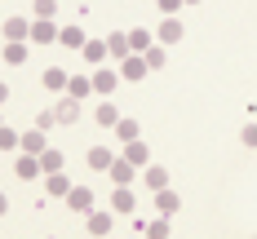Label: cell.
<instances>
[{"label":"cell","instance_id":"25","mask_svg":"<svg viewBox=\"0 0 257 239\" xmlns=\"http://www.w3.org/2000/svg\"><path fill=\"white\" fill-rule=\"evenodd\" d=\"M40 168H45V173H62V151H49V146H45V151H40Z\"/></svg>","mask_w":257,"mask_h":239},{"label":"cell","instance_id":"37","mask_svg":"<svg viewBox=\"0 0 257 239\" xmlns=\"http://www.w3.org/2000/svg\"><path fill=\"white\" fill-rule=\"evenodd\" d=\"M186 5H200V0H186Z\"/></svg>","mask_w":257,"mask_h":239},{"label":"cell","instance_id":"16","mask_svg":"<svg viewBox=\"0 0 257 239\" xmlns=\"http://www.w3.org/2000/svg\"><path fill=\"white\" fill-rule=\"evenodd\" d=\"M155 208H160V217H173L178 212V195L164 186V190H155Z\"/></svg>","mask_w":257,"mask_h":239},{"label":"cell","instance_id":"30","mask_svg":"<svg viewBox=\"0 0 257 239\" xmlns=\"http://www.w3.org/2000/svg\"><path fill=\"white\" fill-rule=\"evenodd\" d=\"M142 58H147V67H151V71H155V67H164V49H155V45L142 53Z\"/></svg>","mask_w":257,"mask_h":239},{"label":"cell","instance_id":"27","mask_svg":"<svg viewBox=\"0 0 257 239\" xmlns=\"http://www.w3.org/2000/svg\"><path fill=\"white\" fill-rule=\"evenodd\" d=\"M0 151H23V133H14V129L0 124Z\"/></svg>","mask_w":257,"mask_h":239},{"label":"cell","instance_id":"1","mask_svg":"<svg viewBox=\"0 0 257 239\" xmlns=\"http://www.w3.org/2000/svg\"><path fill=\"white\" fill-rule=\"evenodd\" d=\"M89 80H93V93H102V98H111V93H115V84H120V76H115L111 67H98Z\"/></svg>","mask_w":257,"mask_h":239},{"label":"cell","instance_id":"24","mask_svg":"<svg viewBox=\"0 0 257 239\" xmlns=\"http://www.w3.org/2000/svg\"><path fill=\"white\" fill-rule=\"evenodd\" d=\"M128 45H133V53H147L155 45V36L151 31H142V27H138V31H128Z\"/></svg>","mask_w":257,"mask_h":239},{"label":"cell","instance_id":"15","mask_svg":"<svg viewBox=\"0 0 257 239\" xmlns=\"http://www.w3.org/2000/svg\"><path fill=\"white\" fill-rule=\"evenodd\" d=\"M5 40H31V23L27 18H9L5 23Z\"/></svg>","mask_w":257,"mask_h":239},{"label":"cell","instance_id":"35","mask_svg":"<svg viewBox=\"0 0 257 239\" xmlns=\"http://www.w3.org/2000/svg\"><path fill=\"white\" fill-rule=\"evenodd\" d=\"M9 102V84H5V80H0V106Z\"/></svg>","mask_w":257,"mask_h":239},{"label":"cell","instance_id":"20","mask_svg":"<svg viewBox=\"0 0 257 239\" xmlns=\"http://www.w3.org/2000/svg\"><path fill=\"white\" fill-rule=\"evenodd\" d=\"M142 182H147V190H164V186H169V173H164V168H155V164H147Z\"/></svg>","mask_w":257,"mask_h":239},{"label":"cell","instance_id":"14","mask_svg":"<svg viewBox=\"0 0 257 239\" xmlns=\"http://www.w3.org/2000/svg\"><path fill=\"white\" fill-rule=\"evenodd\" d=\"M93 120H98L102 129H115V120H120V111L111 106V98H102V102H98V111H93Z\"/></svg>","mask_w":257,"mask_h":239},{"label":"cell","instance_id":"3","mask_svg":"<svg viewBox=\"0 0 257 239\" xmlns=\"http://www.w3.org/2000/svg\"><path fill=\"white\" fill-rule=\"evenodd\" d=\"M67 204L89 217V212H93V190H89V186H71V190H67Z\"/></svg>","mask_w":257,"mask_h":239},{"label":"cell","instance_id":"29","mask_svg":"<svg viewBox=\"0 0 257 239\" xmlns=\"http://www.w3.org/2000/svg\"><path fill=\"white\" fill-rule=\"evenodd\" d=\"M31 9H36V18H53L58 14V0H36Z\"/></svg>","mask_w":257,"mask_h":239},{"label":"cell","instance_id":"8","mask_svg":"<svg viewBox=\"0 0 257 239\" xmlns=\"http://www.w3.org/2000/svg\"><path fill=\"white\" fill-rule=\"evenodd\" d=\"M124 159H133L138 168H147V164H151V151H147V142H142V137L124 142Z\"/></svg>","mask_w":257,"mask_h":239},{"label":"cell","instance_id":"5","mask_svg":"<svg viewBox=\"0 0 257 239\" xmlns=\"http://www.w3.org/2000/svg\"><path fill=\"white\" fill-rule=\"evenodd\" d=\"M31 40L36 45H49V40H58V27L49 18H31Z\"/></svg>","mask_w":257,"mask_h":239},{"label":"cell","instance_id":"31","mask_svg":"<svg viewBox=\"0 0 257 239\" xmlns=\"http://www.w3.org/2000/svg\"><path fill=\"white\" fill-rule=\"evenodd\" d=\"M155 5H160V14H164V18H173L182 5H186V0H155Z\"/></svg>","mask_w":257,"mask_h":239},{"label":"cell","instance_id":"4","mask_svg":"<svg viewBox=\"0 0 257 239\" xmlns=\"http://www.w3.org/2000/svg\"><path fill=\"white\" fill-rule=\"evenodd\" d=\"M147 71H151L147 58H142V53H128L124 67H120V80H147Z\"/></svg>","mask_w":257,"mask_h":239},{"label":"cell","instance_id":"17","mask_svg":"<svg viewBox=\"0 0 257 239\" xmlns=\"http://www.w3.org/2000/svg\"><path fill=\"white\" fill-rule=\"evenodd\" d=\"M58 45H62V49H84V31H80V27H62V31H58Z\"/></svg>","mask_w":257,"mask_h":239},{"label":"cell","instance_id":"22","mask_svg":"<svg viewBox=\"0 0 257 239\" xmlns=\"http://www.w3.org/2000/svg\"><path fill=\"white\" fill-rule=\"evenodd\" d=\"M111 212H133V190H128V186H115V195H111Z\"/></svg>","mask_w":257,"mask_h":239},{"label":"cell","instance_id":"9","mask_svg":"<svg viewBox=\"0 0 257 239\" xmlns=\"http://www.w3.org/2000/svg\"><path fill=\"white\" fill-rule=\"evenodd\" d=\"M14 173H18L23 182H31V177H40V173H45V168H40V155H27V151H23V159L14 164Z\"/></svg>","mask_w":257,"mask_h":239},{"label":"cell","instance_id":"26","mask_svg":"<svg viewBox=\"0 0 257 239\" xmlns=\"http://www.w3.org/2000/svg\"><path fill=\"white\" fill-rule=\"evenodd\" d=\"M115 137H120V142H133V137H138V120L120 115V120H115Z\"/></svg>","mask_w":257,"mask_h":239},{"label":"cell","instance_id":"36","mask_svg":"<svg viewBox=\"0 0 257 239\" xmlns=\"http://www.w3.org/2000/svg\"><path fill=\"white\" fill-rule=\"evenodd\" d=\"M5 212H9V199H5V190H0V217H5Z\"/></svg>","mask_w":257,"mask_h":239},{"label":"cell","instance_id":"13","mask_svg":"<svg viewBox=\"0 0 257 239\" xmlns=\"http://www.w3.org/2000/svg\"><path fill=\"white\" fill-rule=\"evenodd\" d=\"M0 58H5L9 67H23V62H27V45H23V40H9V45L0 49Z\"/></svg>","mask_w":257,"mask_h":239},{"label":"cell","instance_id":"23","mask_svg":"<svg viewBox=\"0 0 257 239\" xmlns=\"http://www.w3.org/2000/svg\"><path fill=\"white\" fill-rule=\"evenodd\" d=\"M84 58H89L93 67H102L106 62V40H84Z\"/></svg>","mask_w":257,"mask_h":239},{"label":"cell","instance_id":"33","mask_svg":"<svg viewBox=\"0 0 257 239\" xmlns=\"http://www.w3.org/2000/svg\"><path fill=\"white\" fill-rule=\"evenodd\" d=\"M169 230H173L169 221H151V226H147V235H155V239H164V235H169Z\"/></svg>","mask_w":257,"mask_h":239},{"label":"cell","instance_id":"2","mask_svg":"<svg viewBox=\"0 0 257 239\" xmlns=\"http://www.w3.org/2000/svg\"><path fill=\"white\" fill-rule=\"evenodd\" d=\"M106 173H111V182H115V186H128L133 177H138V164H133V159H111Z\"/></svg>","mask_w":257,"mask_h":239},{"label":"cell","instance_id":"19","mask_svg":"<svg viewBox=\"0 0 257 239\" xmlns=\"http://www.w3.org/2000/svg\"><path fill=\"white\" fill-rule=\"evenodd\" d=\"M23 151L27 155H40L45 151V129H27L23 133Z\"/></svg>","mask_w":257,"mask_h":239},{"label":"cell","instance_id":"7","mask_svg":"<svg viewBox=\"0 0 257 239\" xmlns=\"http://www.w3.org/2000/svg\"><path fill=\"white\" fill-rule=\"evenodd\" d=\"M53 111H58V124H76V120H80V98H71V93H67Z\"/></svg>","mask_w":257,"mask_h":239},{"label":"cell","instance_id":"18","mask_svg":"<svg viewBox=\"0 0 257 239\" xmlns=\"http://www.w3.org/2000/svg\"><path fill=\"white\" fill-rule=\"evenodd\" d=\"M89 235H111V212H102V208L89 212Z\"/></svg>","mask_w":257,"mask_h":239},{"label":"cell","instance_id":"6","mask_svg":"<svg viewBox=\"0 0 257 239\" xmlns=\"http://www.w3.org/2000/svg\"><path fill=\"white\" fill-rule=\"evenodd\" d=\"M155 40H160V45H178V40H182V23H178V14L160 23V31H155Z\"/></svg>","mask_w":257,"mask_h":239},{"label":"cell","instance_id":"11","mask_svg":"<svg viewBox=\"0 0 257 239\" xmlns=\"http://www.w3.org/2000/svg\"><path fill=\"white\" fill-rule=\"evenodd\" d=\"M111 159H115V151H106V146H89V168H93V173H106Z\"/></svg>","mask_w":257,"mask_h":239},{"label":"cell","instance_id":"12","mask_svg":"<svg viewBox=\"0 0 257 239\" xmlns=\"http://www.w3.org/2000/svg\"><path fill=\"white\" fill-rule=\"evenodd\" d=\"M67 71H62V67H49V71H45V76H40V84H45V89H49V93H62V89H67Z\"/></svg>","mask_w":257,"mask_h":239},{"label":"cell","instance_id":"28","mask_svg":"<svg viewBox=\"0 0 257 239\" xmlns=\"http://www.w3.org/2000/svg\"><path fill=\"white\" fill-rule=\"evenodd\" d=\"M89 89H93V80H84V76H71V80H67V93H71V98H84Z\"/></svg>","mask_w":257,"mask_h":239},{"label":"cell","instance_id":"10","mask_svg":"<svg viewBox=\"0 0 257 239\" xmlns=\"http://www.w3.org/2000/svg\"><path fill=\"white\" fill-rule=\"evenodd\" d=\"M106 53H111V58H128V53H133L128 31H111V36H106Z\"/></svg>","mask_w":257,"mask_h":239},{"label":"cell","instance_id":"32","mask_svg":"<svg viewBox=\"0 0 257 239\" xmlns=\"http://www.w3.org/2000/svg\"><path fill=\"white\" fill-rule=\"evenodd\" d=\"M53 124H58V111H40L36 115V129H53Z\"/></svg>","mask_w":257,"mask_h":239},{"label":"cell","instance_id":"34","mask_svg":"<svg viewBox=\"0 0 257 239\" xmlns=\"http://www.w3.org/2000/svg\"><path fill=\"white\" fill-rule=\"evenodd\" d=\"M239 137H244V146H257V124H244V133H239Z\"/></svg>","mask_w":257,"mask_h":239},{"label":"cell","instance_id":"21","mask_svg":"<svg viewBox=\"0 0 257 239\" xmlns=\"http://www.w3.org/2000/svg\"><path fill=\"white\" fill-rule=\"evenodd\" d=\"M45 190H49V195H58V199H67V190H71V182H67L62 173H45Z\"/></svg>","mask_w":257,"mask_h":239}]
</instances>
